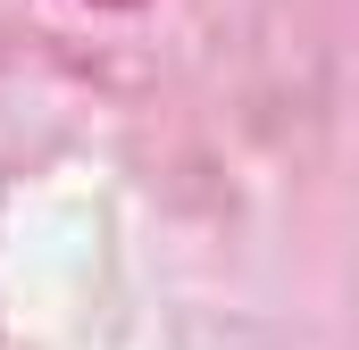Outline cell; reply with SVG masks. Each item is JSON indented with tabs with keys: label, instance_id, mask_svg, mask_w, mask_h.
Wrapping results in <instances>:
<instances>
[{
	"label": "cell",
	"instance_id": "obj_1",
	"mask_svg": "<svg viewBox=\"0 0 359 350\" xmlns=\"http://www.w3.org/2000/svg\"><path fill=\"white\" fill-rule=\"evenodd\" d=\"M92 8H142V0H92Z\"/></svg>",
	"mask_w": 359,
	"mask_h": 350
}]
</instances>
